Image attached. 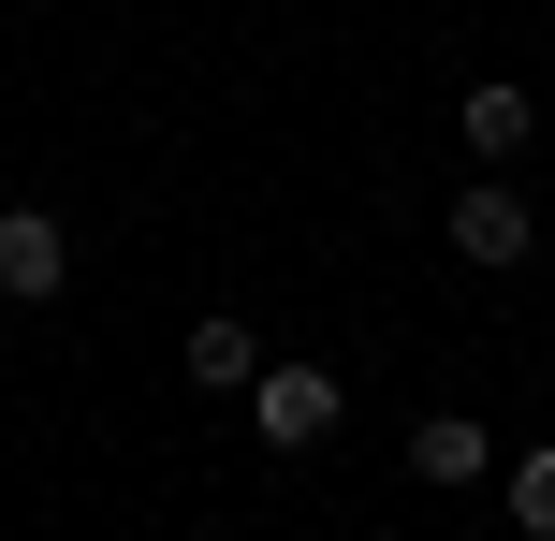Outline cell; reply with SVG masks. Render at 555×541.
Returning a JSON list of instances; mask_svg holds the SVG:
<instances>
[{
	"instance_id": "obj_1",
	"label": "cell",
	"mask_w": 555,
	"mask_h": 541,
	"mask_svg": "<svg viewBox=\"0 0 555 541\" xmlns=\"http://www.w3.org/2000/svg\"><path fill=\"white\" fill-rule=\"evenodd\" d=\"M527 249H541V205L512 191V176H468V191H453V263H482V279H512Z\"/></svg>"
},
{
	"instance_id": "obj_2",
	"label": "cell",
	"mask_w": 555,
	"mask_h": 541,
	"mask_svg": "<svg viewBox=\"0 0 555 541\" xmlns=\"http://www.w3.org/2000/svg\"><path fill=\"white\" fill-rule=\"evenodd\" d=\"M59 279H74L59 205H0V308H59Z\"/></svg>"
},
{
	"instance_id": "obj_3",
	"label": "cell",
	"mask_w": 555,
	"mask_h": 541,
	"mask_svg": "<svg viewBox=\"0 0 555 541\" xmlns=\"http://www.w3.org/2000/svg\"><path fill=\"white\" fill-rule=\"evenodd\" d=\"M249 425H263V454H307V439L336 425V381L322 366H263L249 381Z\"/></svg>"
},
{
	"instance_id": "obj_4",
	"label": "cell",
	"mask_w": 555,
	"mask_h": 541,
	"mask_svg": "<svg viewBox=\"0 0 555 541\" xmlns=\"http://www.w3.org/2000/svg\"><path fill=\"white\" fill-rule=\"evenodd\" d=\"M482 468H498V439H482L468 410H424V425H410V484L453 498V484H482Z\"/></svg>"
},
{
	"instance_id": "obj_5",
	"label": "cell",
	"mask_w": 555,
	"mask_h": 541,
	"mask_svg": "<svg viewBox=\"0 0 555 541\" xmlns=\"http://www.w3.org/2000/svg\"><path fill=\"white\" fill-rule=\"evenodd\" d=\"M176 366H191L205 396H249V381H263V337H249V322H191V351H176Z\"/></svg>"
},
{
	"instance_id": "obj_6",
	"label": "cell",
	"mask_w": 555,
	"mask_h": 541,
	"mask_svg": "<svg viewBox=\"0 0 555 541\" xmlns=\"http://www.w3.org/2000/svg\"><path fill=\"white\" fill-rule=\"evenodd\" d=\"M527 132H541L527 88H468V146H482V162H527Z\"/></svg>"
},
{
	"instance_id": "obj_7",
	"label": "cell",
	"mask_w": 555,
	"mask_h": 541,
	"mask_svg": "<svg viewBox=\"0 0 555 541\" xmlns=\"http://www.w3.org/2000/svg\"><path fill=\"white\" fill-rule=\"evenodd\" d=\"M512 527L555 541V439H527V454H512Z\"/></svg>"
}]
</instances>
